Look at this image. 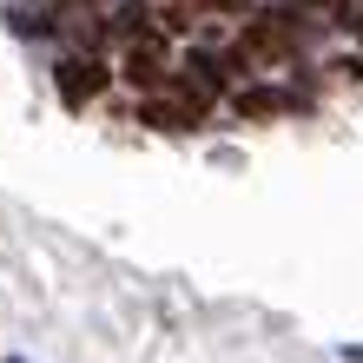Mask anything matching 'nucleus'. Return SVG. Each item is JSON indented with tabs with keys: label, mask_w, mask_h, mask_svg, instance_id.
Masks as SVG:
<instances>
[{
	"label": "nucleus",
	"mask_w": 363,
	"mask_h": 363,
	"mask_svg": "<svg viewBox=\"0 0 363 363\" xmlns=\"http://www.w3.org/2000/svg\"><path fill=\"white\" fill-rule=\"evenodd\" d=\"M311 7H330V0H311Z\"/></svg>",
	"instance_id": "9"
},
{
	"label": "nucleus",
	"mask_w": 363,
	"mask_h": 363,
	"mask_svg": "<svg viewBox=\"0 0 363 363\" xmlns=\"http://www.w3.org/2000/svg\"><path fill=\"white\" fill-rule=\"evenodd\" d=\"M7 363H27V357H7Z\"/></svg>",
	"instance_id": "10"
},
{
	"label": "nucleus",
	"mask_w": 363,
	"mask_h": 363,
	"mask_svg": "<svg viewBox=\"0 0 363 363\" xmlns=\"http://www.w3.org/2000/svg\"><path fill=\"white\" fill-rule=\"evenodd\" d=\"M344 357H350V363H363V344H350V350H344Z\"/></svg>",
	"instance_id": "8"
},
{
	"label": "nucleus",
	"mask_w": 363,
	"mask_h": 363,
	"mask_svg": "<svg viewBox=\"0 0 363 363\" xmlns=\"http://www.w3.org/2000/svg\"><path fill=\"white\" fill-rule=\"evenodd\" d=\"M297 47H304V27H297L291 13H251L238 40H231V60H238L245 73H271L284 67V60H297Z\"/></svg>",
	"instance_id": "1"
},
{
	"label": "nucleus",
	"mask_w": 363,
	"mask_h": 363,
	"mask_svg": "<svg viewBox=\"0 0 363 363\" xmlns=\"http://www.w3.org/2000/svg\"><path fill=\"white\" fill-rule=\"evenodd\" d=\"M106 60L99 53H73V60H60L53 67V86H60V106H67V113H79V106H93L99 93H106Z\"/></svg>",
	"instance_id": "2"
},
{
	"label": "nucleus",
	"mask_w": 363,
	"mask_h": 363,
	"mask_svg": "<svg viewBox=\"0 0 363 363\" xmlns=\"http://www.w3.org/2000/svg\"><path fill=\"white\" fill-rule=\"evenodd\" d=\"M231 106H238V119H277V113H297V93H284V86H238Z\"/></svg>",
	"instance_id": "5"
},
{
	"label": "nucleus",
	"mask_w": 363,
	"mask_h": 363,
	"mask_svg": "<svg viewBox=\"0 0 363 363\" xmlns=\"http://www.w3.org/2000/svg\"><path fill=\"white\" fill-rule=\"evenodd\" d=\"M172 73H179V67H165V33H145V40H133V47H125V67H119V79H125V86L159 93Z\"/></svg>",
	"instance_id": "4"
},
{
	"label": "nucleus",
	"mask_w": 363,
	"mask_h": 363,
	"mask_svg": "<svg viewBox=\"0 0 363 363\" xmlns=\"http://www.w3.org/2000/svg\"><path fill=\"white\" fill-rule=\"evenodd\" d=\"M179 79H185V86H199L205 99H211V93H225V67H218V60H211V53H185Z\"/></svg>",
	"instance_id": "6"
},
{
	"label": "nucleus",
	"mask_w": 363,
	"mask_h": 363,
	"mask_svg": "<svg viewBox=\"0 0 363 363\" xmlns=\"http://www.w3.org/2000/svg\"><path fill=\"white\" fill-rule=\"evenodd\" d=\"M357 27H363V13H357Z\"/></svg>",
	"instance_id": "11"
},
{
	"label": "nucleus",
	"mask_w": 363,
	"mask_h": 363,
	"mask_svg": "<svg viewBox=\"0 0 363 363\" xmlns=\"http://www.w3.org/2000/svg\"><path fill=\"white\" fill-rule=\"evenodd\" d=\"M191 7H218V13H238L245 0H191Z\"/></svg>",
	"instance_id": "7"
},
{
	"label": "nucleus",
	"mask_w": 363,
	"mask_h": 363,
	"mask_svg": "<svg viewBox=\"0 0 363 363\" xmlns=\"http://www.w3.org/2000/svg\"><path fill=\"white\" fill-rule=\"evenodd\" d=\"M205 93L199 86H185V79H179V86L172 93H159V99H145L139 106V119L145 125H159V133H191V125H205Z\"/></svg>",
	"instance_id": "3"
}]
</instances>
